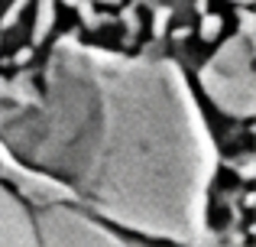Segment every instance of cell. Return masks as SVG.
Instances as JSON below:
<instances>
[{
    "mask_svg": "<svg viewBox=\"0 0 256 247\" xmlns=\"http://www.w3.org/2000/svg\"><path fill=\"white\" fill-rule=\"evenodd\" d=\"M56 26V0H39V10H36V26H32V46H39L49 30Z\"/></svg>",
    "mask_w": 256,
    "mask_h": 247,
    "instance_id": "6da1fadb",
    "label": "cell"
},
{
    "mask_svg": "<svg viewBox=\"0 0 256 247\" xmlns=\"http://www.w3.org/2000/svg\"><path fill=\"white\" fill-rule=\"evenodd\" d=\"M220 17L218 13H208L204 10V17H201V39H218V33H220Z\"/></svg>",
    "mask_w": 256,
    "mask_h": 247,
    "instance_id": "7a4b0ae2",
    "label": "cell"
},
{
    "mask_svg": "<svg viewBox=\"0 0 256 247\" xmlns=\"http://www.w3.org/2000/svg\"><path fill=\"white\" fill-rule=\"evenodd\" d=\"M26 4H30V0H13V7H10V10L4 13V20H0V26H4V30H10V26H13V23L20 20V13H23V7H26Z\"/></svg>",
    "mask_w": 256,
    "mask_h": 247,
    "instance_id": "3957f363",
    "label": "cell"
},
{
    "mask_svg": "<svg viewBox=\"0 0 256 247\" xmlns=\"http://www.w3.org/2000/svg\"><path fill=\"white\" fill-rule=\"evenodd\" d=\"M169 17H172V13L166 10V7H162V10H156V20H152V33H156V36H162V33H166V26H169Z\"/></svg>",
    "mask_w": 256,
    "mask_h": 247,
    "instance_id": "277c9868",
    "label": "cell"
},
{
    "mask_svg": "<svg viewBox=\"0 0 256 247\" xmlns=\"http://www.w3.org/2000/svg\"><path fill=\"white\" fill-rule=\"evenodd\" d=\"M30 56H32L30 49H20V52H16V65H26V62H30Z\"/></svg>",
    "mask_w": 256,
    "mask_h": 247,
    "instance_id": "5b68a950",
    "label": "cell"
},
{
    "mask_svg": "<svg viewBox=\"0 0 256 247\" xmlns=\"http://www.w3.org/2000/svg\"><path fill=\"white\" fill-rule=\"evenodd\" d=\"M172 36H175V39H188V30H185V26H178V30H175Z\"/></svg>",
    "mask_w": 256,
    "mask_h": 247,
    "instance_id": "8992f818",
    "label": "cell"
},
{
    "mask_svg": "<svg viewBox=\"0 0 256 247\" xmlns=\"http://www.w3.org/2000/svg\"><path fill=\"white\" fill-rule=\"evenodd\" d=\"M107 4H117V0H107Z\"/></svg>",
    "mask_w": 256,
    "mask_h": 247,
    "instance_id": "52a82bcc",
    "label": "cell"
}]
</instances>
